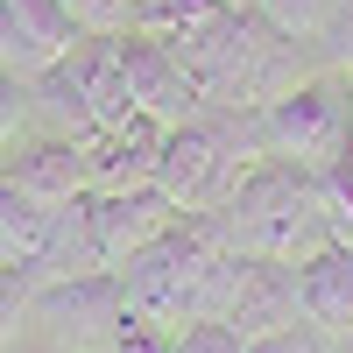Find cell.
I'll return each mask as SVG.
<instances>
[{"mask_svg":"<svg viewBox=\"0 0 353 353\" xmlns=\"http://www.w3.org/2000/svg\"><path fill=\"white\" fill-rule=\"evenodd\" d=\"M128 325H134V311H128L121 269H85V276H50V283H36L21 332L50 339L57 353H113V339H121Z\"/></svg>","mask_w":353,"mask_h":353,"instance_id":"5b68a950","label":"cell"},{"mask_svg":"<svg viewBox=\"0 0 353 353\" xmlns=\"http://www.w3.org/2000/svg\"><path fill=\"white\" fill-rule=\"evenodd\" d=\"M318 198H325V226H332V241L353 248V149H339L332 163H318Z\"/></svg>","mask_w":353,"mask_h":353,"instance_id":"e0dca14e","label":"cell"},{"mask_svg":"<svg viewBox=\"0 0 353 353\" xmlns=\"http://www.w3.org/2000/svg\"><path fill=\"white\" fill-rule=\"evenodd\" d=\"M78 43V21L64 14V0H0V71L36 78Z\"/></svg>","mask_w":353,"mask_h":353,"instance_id":"30bf717a","label":"cell"},{"mask_svg":"<svg viewBox=\"0 0 353 353\" xmlns=\"http://www.w3.org/2000/svg\"><path fill=\"white\" fill-rule=\"evenodd\" d=\"M248 8L269 21V28H283V36H297V43H311L318 28H325V0H248Z\"/></svg>","mask_w":353,"mask_h":353,"instance_id":"d6986e66","label":"cell"},{"mask_svg":"<svg viewBox=\"0 0 353 353\" xmlns=\"http://www.w3.org/2000/svg\"><path fill=\"white\" fill-rule=\"evenodd\" d=\"M64 64H71V78H78V92H85V106H92L99 128H121L128 113H134L128 64H121V36H78L64 50Z\"/></svg>","mask_w":353,"mask_h":353,"instance_id":"7c38bea8","label":"cell"},{"mask_svg":"<svg viewBox=\"0 0 353 353\" xmlns=\"http://www.w3.org/2000/svg\"><path fill=\"white\" fill-rule=\"evenodd\" d=\"M346 149H353V71H346Z\"/></svg>","mask_w":353,"mask_h":353,"instance_id":"4316f807","label":"cell"},{"mask_svg":"<svg viewBox=\"0 0 353 353\" xmlns=\"http://www.w3.org/2000/svg\"><path fill=\"white\" fill-rule=\"evenodd\" d=\"M28 99H36V113L50 121V134H71V141H92L99 134V121H92V106H85V92H78V78H71L64 57H57L50 71L28 78Z\"/></svg>","mask_w":353,"mask_h":353,"instance_id":"5bb4252c","label":"cell"},{"mask_svg":"<svg viewBox=\"0 0 353 353\" xmlns=\"http://www.w3.org/2000/svg\"><path fill=\"white\" fill-rule=\"evenodd\" d=\"M0 176H8L21 198H36L43 212H64V205H78L92 191V156H85V141H71V134H36V141H21L14 156H0Z\"/></svg>","mask_w":353,"mask_h":353,"instance_id":"52a82bcc","label":"cell"},{"mask_svg":"<svg viewBox=\"0 0 353 353\" xmlns=\"http://www.w3.org/2000/svg\"><path fill=\"white\" fill-rule=\"evenodd\" d=\"M233 276H241V254H233L219 212H176L149 248H134L121 261L128 311L141 325H163V332L219 318L233 297Z\"/></svg>","mask_w":353,"mask_h":353,"instance_id":"6da1fadb","label":"cell"},{"mask_svg":"<svg viewBox=\"0 0 353 353\" xmlns=\"http://www.w3.org/2000/svg\"><path fill=\"white\" fill-rule=\"evenodd\" d=\"M297 290H304V318L325 325L332 339L353 332V248L346 241H325L318 254L297 261Z\"/></svg>","mask_w":353,"mask_h":353,"instance_id":"4fadbf2b","label":"cell"},{"mask_svg":"<svg viewBox=\"0 0 353 353\" xmlns=\"http://www.w3.org/2000/svg\"><path fill=\"white\" fill-rule=\"evenodd\" d=\"M219 8H226V0H134V28L176 50L184 36H198V28L212 21Z\"/></svg>","mask_w":353,"mask_h":353,"instance_id":"2e32d148","label":"cell"},{"mask_svg":"<svg viewBox=\"0 0 353 353\" xmlns=\"http://www.w3.org/2000/svg\"><path fill=\"white\" fill-rule=\"evenodd\" d=\"M254 121L233 106H198L184 128H170L163 141V170L156 191L176 205V212H219L226 191L241 184V170L254 163Z\"/></svg>","mask_w":353,"mask_h":353,"instance_id":"3957f363","label":"cell"},{"mask_svg":"<svg viewBox=\"0 0 353 353\" xmlns=\"http://www.w3.org/2000/svg\"><path fill=\"white\" fill-rule=\"evenodd\" d=\"M50 226H57V212H43L36 198H21L8 176H0V269H8V261H36L50 248Z\"/></svg>","mask_w":353,"mask_h":353,"instance_id":"9a60e30c","label":"cell"},{"mask_svg":"<svg viewBox=\"0 0 353 353\" xmlns=\"http://www.w3.org/2000/svg\"><path fill=\"white\" fill-rule=\"evenodd\" d=\"M219 318L241 339H261V332H276V325H297V318H304L297 261H254V254H241V276H233V297H226Z\"/></svg>","mask_w":353,"mask_h":353,"instance_id":"9c48e42d","label":"cell"},{"mask_svg":"<svg viewBox=\"0 0 353 353\" xmlns=\"http://www.w3.org/2000/svg\"><path fill=\"white\" fill-rule=\"evenodd\" d=\"M248 353H332V332L311 325V318H297V325H276V332L248 339Z\"/></svg>","mask_w":353,"mask_h":353,"instance_id":"603a6c76","label":"cell"},{"mask_svg":"<svg viewBox=\"0 0 353 353\" xmlns=\"http://www.w3.org/2000/svg\"><path fill=\"white\" fill-rule=\"evenodd\" d=\"M78 219H85V241H92V261L99 269H121L134 248H149L156 233L176 219V205L156 184H141V191H85Z\"/></svg>","mask_w":353,"mask_h":353,"instance_id":"8992f818","label":"cell"},{"mask_svg":"<svg viewBox=\"0 0 353 353\" xmlns=\"http://www.w3.org/2000/svg\"><path fill=\"white\" fill-rule=\"evenodd\" d=\"M36 283H43V269H36V261H8V269H0V353H8V346L21 339Z\"/></svg>","mask_w":353,"mask_h":353,"instance_id":"ac0fdd59","label":"cell"},{"mask_svg":"<svg viewBox=\"0 0 353 353\" xmlns=\"http://www.w3.org/2000/svg\"><path fill=\"white\" fill-rule=\"evenodd\" d=\"M8 353H57V346H50V339H36V332H21V339H14Z\"/></svg>","mask_w":353,"mask_h":353,"instance_id":"484cf974","label":"cell"},{"mask_svg":"<svg viewBox=\"0 0 353 353\" xmlns=\"http://www.w3.org/2000/svg\"><path fill=\"white\" fill-rule=\"evenodd\" d=\"M219 219H226L233 254H254V261H304L332 241L325 198H318V170L283 163V156H254L241 170V184L226 191Z\"/></svg>","mask_w":353,"mask_h":353,"instance_id":"7a4b0ae2","label":"cell"},{"mask_svg":"<svg viewBox=\"0 0 353 353\" xmlns=\"http://www.w3.org/2000/svg\"><path fill=\"white\" fill-rule=\"evenodd\" d=\"M113 353H170V332H163V325H141V318H134V325L113 339Z\"/></svg>","mask_w":353,"mask_h":353,"instance_id":"d4e9b609","label":"cell"},{"mask_svg":"<svg viewBox=\"0 0 353 353\" xmlns=\"http://www.w3.org/2000/svg\"><path fill=\"white\" fill-rule=\"evenodd\" d=\"M28 121H36V99H28V78L0 71V149H14V141L28 134Z\"/></svg>","mask_w":353,"mask_h":353,"instance_id":"7402d4cb","label":"cell"},{"mask_svg":"<svg viewBox=\"0 0 353 353\" xmlns=\"http://www.w3.org/2000/svg\"><path fill=\"white\" fill-rule=\"evenodd\" d=\"M332 353H353V332H339V339H332Z\"/></svg>","mask_w":353,"mask_h":353,"instance_id":"83f0119b","label":"cell"},{"mask_svg":"<svg viewBox=\"0 0 353 353\" xmlns=\"http://www.w3.org/2000/svg\"><path fill=\"white\" fill-rule=\"evenodd\" d=\"M170 353H248V339L226 325V318H198V325H176Z\"/></svg>","mask_w":353,"mask_h":353,"instance_id":"44dd1931","label":"cell"},{"mask_svg":"<svg viewBox=\"0 0 353 353\" xmlns=\"http://www.w3.org/2000/svg\"><path fill=\"white\" fill-rule=\"evenodd\" d=\"M64 14L78 21V36H128L134 0H64Z\"/></svg>","mask_w":353,"mask_h":353,"instance_id":"ffe728a7","label":"cell"},{"mask_svg":"<svg viewBox=\"0 0 353 353\" xmlns=\"http://www.w3.org/2000/svg\"><path fill=\"white\" fill-rule=\"evenodd\" d=\"M121 64H128L134 113H156L163 128H184L191 113L205 106V99H198V85H191V71L176 64V50L156 43V36H141V28H128V36H121Z\"/></svg>","mask_w":353,"mask_h":353,"instance_id":"ba28073f","label":"cell"},{"mask_svg":"<svg viewBox=\"0 0 353 353\" xmlns=\"http://www.w3.org/2000/svg\"><path fill=\"white\" fill-rule=\"evenodd\" d=\"M318 36H325V43H332V57H339L332 71H353V0H339V8L325 14V28H318Z\"/></svg>","mask_w":353,"mask_h":353,"instance_id":"cb8c5ba5","label":"cell"},{"mask_svg":"<svg viewBox=\"0 0 353 353\" xmlns=\"http://www.w3.org/2000/svg\"><path fill=\"white\" fill-rule=\"evenodd\" d=\"M254 121V149L261 156H283V163H332L346 149V71H311L297 85H283L276 99L248 106Z\"/></svg>","mask_w":353,"mask_h":353,"instance_id":"277c9868","label":"cell"},{"mask_svg":"<svg viewBox=\"0 0 353 353\" xmlns=\"http://www.w3.org/2000/svg\"><path fill=\"white\" fill-rule=\"evenodd\" d=\"M163 141H170V128L156 113H128L121 128H99L85 141V156H92V191H141V184H156Z\"/></svg>","mask_w":353,"mask_h":353,"instance_id":"8fae6325","label":"cell"}]
</instances>
